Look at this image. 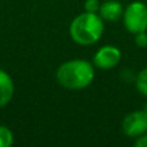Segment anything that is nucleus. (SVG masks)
I'll list each match as a JSON object with an SVG mask.
<instances>
[{"mask_svg": "<svg viewBox=\"0 0 147 147\" xmlns=\"http://www.w3.org/2000/svg\"><path fill=\"white\" fill-rule=\"evenodd\" d=\"M121 130L129 138H137L147 133V110H134L124 116Z\"/></svg>", "mask_w": 147, "mask_h": 147, "instance_id": "4", "label": "nucleus"}, {"mask_svg": "<svg viewBox=\"0 0 147 147\" xmlns=\"http://www.w3.org/2000/svg\"><path fill=\"white\" fill-rule=\"evenodd\" d=\"M136 89L138 93H141L143 97H147V67L142 69L140 72L136 75Z\"/></svg>", "mask_w": 147, "mask_h": 147, "instance_id": "8", "label": "nucleus"}, {"mask_svg": "<svg viewBox=\"0 0 147 147\" xmlns=\"http://www.w3.org/2000/svg\"><path fill=\"white\" fill-rule=\"evenodd\" d=\"M14 143L13 132L5 125H0V147H10Z\"/></svg>", "mask_w": 147, "mask_h": 147, "instance_id": "9", "label": "nucleus"}, {"mask_svg": "<svg viewBox=\"0 0 147 147\" xmlns=\"http://www.w3.org/2000/svg\"><path fill=\"white\" fill-rule=\"evenodd\" d=\"M123 25L128 32L136 34L147 31V4L141 0H134L124 8Z\"/></svg>", "mask_w": 147, "mask_h": 147, "instance_id": "3", "label": "nucleus"}, {"mask_svg": "<svg viewBox=\"0 0 147 147\" xmlns=\"http://www.w3.org/2000/svg\"><path fill=\"white\" fill-rule=\"evenodd\" d=\"M70 38L74 43L81 47H89L98 43L105 32V21L98 13L84 10L70 23Z\"/></svg>", "mask_w": 147, "mask_h": 147, "instance_id": "2", "label": "nucleus"}, {"mask_svg": "<svg viewBox=\"0 0 147 147\" xmlns=\"http://www.w3.org/2000/svg\"><path fill=\"white\" fill-rule=\"evenodd\" d=\"M123 13L124 7L119 0H105L101 3L98 14L105 22H116L123 18Z\"/></svg>", "mask_w": 147, "mask_h": 147, "instance_id": "6", "label": "nucleus"}, {"mask_svg": "<svg viewBox=\"0 0 147 147\" xmlns=\"http://www.w3.org/2000/svg\"><path fill=\"white\" fill-rule=\"evenodd\" d=\"M96 67L93 62L74 58L63 62L56 71V80L62 88L69 90H81L93 83Z\"/></svg>", "mask_w": 147, "mask_h": 147, "instance_id": "1", "label": "nucleus"}, {"mask_svg": "<svg viewBox=\"0 0 147 147\" xmlns=\"http://www.w3.org/2000/svg\"><path fill=\"white\" fill-rule=\"evenodd\" d=\"M101 8L99 0H85L84 1V10L89 13H98Z\"/></svg>", "mask_w": 147, "mask_h": 147, "instance_id": "10", "label": "nucleus"}, {"mask_svg": "<svg viewBox=\"0 0 147 147\" xmlns=\"http://www.w3.org/2000/svg\"><path fill=\"white\" fill-rule=\"evenodd\" d=\"M134 43L138 48H147V31H142L134 35Z\"/></svg>", "mask_w": 147, "mask_h": 147, "instance_id": "11", "label": "nucleus"}, {"mask_svg": "<svg viewBox=\"0 0 147 147\" xmlns=\"http://www.w3.org/2000/svg\"><path fill=\"white\" fill-rule=\"evenodd\" d=\"M14 96V81L5 70L0 69V107H5Z\"/></svg>", "mask_w": 147, "mask_h": 147, "instance_id": "7", "label": "nucleus"}, {"mask_svg": "<svg viewBox=\"0 0 147 147\" xmlns=\"http://www.w3.org/2000/svg\"><path fill=\"white\" fill-rule=\"evenodd\" d=\"M134 146L136 147H147V133L134 138Z\"/></svg>", "mask_w": 147, "mask_h": 147, "instance_id": "12", "label": "nucleus"}, {"mask_svg": "<svg viewBox=\"0 0 147 147\" xmlns=\"http://www.w3.org/2000/svg\"><path fill=\"white\" fill-rule=\"evenodd\" d=\"M121 61V51L117 47L107 44L97 49L93 56V65L99 70H112Z\"/></svg>", "mask_w": 147, "mask_h": 147, "instance_id": "5", "label": "nucleus"}]
</instances>
